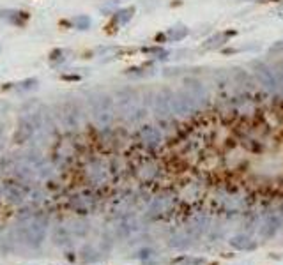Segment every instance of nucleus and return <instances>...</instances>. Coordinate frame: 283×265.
Segmentation results:
<instances>
[{"mask_svg": "<svg viewBox=\"0 0 283 265\" xmlns=\"http://www.w3.org/2000/svg\"><path fill=\"white\" fill-rule=\"evenodd\" d=\"M119 108L127 120H138L145 115V103L136 90H122L117 97Z\"/></svg>", "mask_w": 283, "mask_h": 265, "instance_id": "obj_1", "label": "nucleus"}, {"mask_svg": "<svg viewBox=\"0 0 283 265\" xmlns=\"http://www.w3.org/2000/svg\"><path fill=\"white\" fill-rule=\"evenodd\" d=\"M154 114L158 118H170L177 115L175 106V92L170 88H161L154 96Z\"/></svg>", "mask_w": 283, "mask_h": 265, "instance_id": "obj_2", "label": "nucleus"}, {"mask_svg": "<svg viewBox=\"0 0 283 265\" xmlns=\"http://www.w3.org/2000/svg\"><path fill=\"white\" fill-rule=\"evenodd\" d=\"M253 73L257 76V80L260 81L264 88L271 94H278L280 92V83L276 78V73L273 68H269L264 62H253Z\"/></svg>", "mask_w": 283, "mask_h": 265, "instance_id": "obj_3", "label": "nucleus"}, {"mask_svg": "<svg viewBox=\"0 0 283 265\" xmlns=\"http://www.w3.org/2000/svg\"><path fill=\"white\" fill-rule=\"evenodd\" d=\"M182 90H184V92L191 97V101L199 106V110L202 108V106L207 105L209 94H207V90H205V87H203L202 81L190 78V80L184 81V85H182Z\"/></svg>", "mask_w": 283, "mask_h": 265, "instance_id": "obj_4", "label": "nucleus"}, {"mask_svg": "<svg viewBox=\"0 0 283 265\" xmlns=\"http://www.w3.org/2000/svg\"><path fill=\"white\" fill-rule=\"evenodd\" d=\"M282 228V214L280 212H267L260 223V237L262 239H273Z\"/></svg>", "mask_w": 283, "mask_h": 265, "instance_id": "obj_5", "label": "nucleus"}, {"mask_svg": "<svg viewBox=\"0 0 283 265\" xmlns=\"http://www.w3.org/2000/svg\"><path fill=\"white\" fill-rule=\"evenodd\" d=\"M209 225H211V219H209L207 214H195L188 223L186 231H190L195 239V237H200L202 233H205L209 230Z\"/></svg>", "mask_w": 283, "mask_h": 265, "instance_id": "obj_6", "label": "nucleus"}, {"mask_svg": "<svg viewBox=\"0 0 283 265\" xmlns=\"http://www.w3.org/2000/svg\"><path fill=\"white\" fill-rule=\"evenodd\" d=\"M94 114L101 124H106L112 118V101L106 96H99L94 101Z\"/></svg>", "mask_w": 283, "mask_h": 265, "instance_id": "obj_7", "label": "nucleus"}, {"mask_svg": "<svg viewBox=\"0 0 283 265\" xmlns=\"http://www.w3.org/2000/svg\"><path fill=\"white\" fill-rule=\"evenodd\" d=\"M173 202L172 198L168 196H158L152 200L151 207H149V216H152V218H158V216H163L166 214V212L172 209Z\"/></svg>", "mask_w": 283, "mask_h": 265, "instance_id": "obj_8", "label": "nucleus"}, {"mask_svg": "<svg viewBox=\"0 0 283 265\" xmlns=\"http://www.w3.org/2000/svg\"><path fill=\"white\" fill-rule=\"evenodd\" d=\"M140 138H142V142H144L147 147H158V145L163 142L161 133L152 126L142 127V131H140Z\"/></svg>", "mask_w": 283, "mask_h": 265, "instance_id": "obj_9", "label": "nucleus"}, {"mask_svg": "<svg viewBox=\"0 0 283 265\" xmlns=\"http://www.w3.org/2000/svg\"><path fill=\"white\" fill-rule=\"evenodd\" d=\"M230 246L239 249V251H253V249L257 248V242L249 235L241 233V235H234L232 239H230Z\"/></svg>", "mask_w": 283, "mask_h": 265, "instance_id": "obj_10", "label": "nucleus"}, {"mask_svg": "<svg viewBox=\"0 0 283 265\" xmlns=\"http://www.w3.org/2000/svg\"><path fill=\"white\" fill-rule=\"evenodd\" d=\"M230 38H232V32H218V34H214L212 38H209L207 41L203 42L202 48L203 50H218V48L223 46Z\"/></svg>", "mask_w": 283, "mask_h": 265, "instance_id": "obj_11", "label": "nucleus"}, {"mask_svg": "<svg viewBox=\"0 0 283 265\" xmlns=\"http://www.w3.org/2000/svg\"><path fill=\"white\" fill-rule=\"evenodd\" d=\"M191 240H193V235L190 231H177L175 235H172L170 239V246L175 249H186L188 246H191Z\"/></svg>", "mask_w": 283, "mask_h": 265, "instance_id": "obj_12", "label": "nucleus"}, {"mask_svg": "<svg viewBox=\"0 0 283 265\" xmlns=\"http://www.w3.org/2000/svg\"><path fill=\"white\" fill-rule=\"evenodd\" d=\"M166 36H168L170 41H182V39L188 36V29L182 25H175V27H172V29H168Z\"/></svg>", "mask_w": 283, "mask_h": 265, "instance_id": "obj_13", "label": "nucleus"}, {"mask_svg": "<svg viewBox=\"0 0 283 265\" xmlns=\"http://www.w3.org/2000/svg\"><path fill=\"white\" fill-rule=\"evenodd\" d=\"M133 13H135V9H133V7L122 9V11H119V13L115 14V21H117L119 25H126L127 21L133 18Z\"/></svg>", "mask_w": 283, "mask_h": 265, "instance_id": "obj_14", "label": "nucleus"}, {"mask_svg": "<svg viewBox=\"0 0 283 265\" xmlns=\"http://www.w3.org/2000/svg\"><path fill=\"white\" fill-rule=\"evenodd\" d=\"M182 265H207V260L205 258H197V257H188L181 260Z\"/></svg>", "mask_w": 283, "mask_h": 265, "instance_id": "obj_15", "label": "nucleus"}, {"mask_svg": "<svg viewBox=\"0 0 283 265\" xmlns=\"http://www.w3.org/2000/svg\"><path fill=\"white\" fill-rule=\"evenodd\" d=\"M275 73H276V78H278V83H280V94L283 96V60L282 62H278L275 66Z\"/></svg>", "mask_w": 283, "mask_h": 265, "instance_id": "obj_16", "label": "nucleus"}, {"mask_svg": "<svg viewBox=\"0 0 283 265\" xmlns=\"http://www.w3.org/2000/svg\"><path fill=\"white\" fill-rule=\"evenodd\" d=\"M75 25L78 27V29H81V30H85V29H89V25H90V20L87 16H78L75 20Z\"/></svg>", "mask_w": 283, "mask_h": 265, "instance_id": "obj_17", "label": "nucleus"}, {"mask_svg": "<svg viewBox=\"0 0 283 265\" xmlns=\"http://www.w3.org/2000/svg\"><path fill=\"white\" fill-rule=\"evenodd\" d=\"M156 257V253L154 251H151V249H145V251H142L140 253V260H144V262H149V258H154Z\"/></svg>", "mask_w": 283, "mask_h": 265, "instance_id": "obj_18", "label": "nucleus"}, {"mask_svg": "<svg viewBox=\"0 0 283 265\" xmlns=\"http://www.w3.org/2000/svg\"><path fill=\"white\" fill-rule=\"evenodd\" d=\"M282 51H283V39L278 42H275V44L269 48V53H282Z\"/></svg>", "mask_w": 283, "mask_h": 265, "instance_id": "obj_19", "label": "nucleus"}, {"mask_svg": "<svg viewBox=\"0 0 283 265\" xmlns=\"http://www.w3.org/2000/svg\"><path fill=\"white\" fill-rule=\"evenodd\" d=\"M248 2H255V0H248Z\"/></svg>", "mask_w": 283, "mask_h": 265, "instance_id": "obj_20", "label": "nucleus"}]
</instances>
